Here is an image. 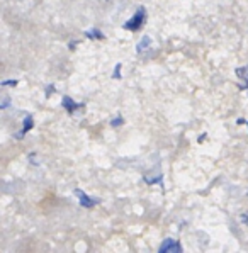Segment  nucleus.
Instances as JSON below:
<instances>
[{
    "mask_svg": "<svg viewBox=\"0 0 248 253\" xmlns=\"http://www.w3.org/2000/svg\"><path fill=\"white\" fill-rule=\"evenodd\" d=\"M143 22H145V9L141 7V9H138V12L133 15V19H129V21L124 24V27L129 31H136L141 27Z\"/></svg>",
    "mask_w": 248,
    "mask_h": 253,
    "instance_id": "nucleus-1",
    "label": "nucleus"
},
{
    "mask_svg": "<svg viewBox=\"0 0 248 253\" xmlns=\"http://www.w3.org/2000/svg\"><path fill=\"white\" fill-rule=\"evenodd\" d=\"M177 252H182V247L179 245V241L175 240H165L160 247V253H177Z\"/></svg>",
    "mask_w": 248,
    "mask_h": 253,
    "instance_id": "nucleus-2",
    "label": "nucleus"
},
{
    "mask_svg": "<svg viewBox=\"0 0 248 253\" xmlns=\"http://www.w3.org/2000/svg\"><path fill=\"white\" fill-rule=\"evenodd\" d=\"M75 196L79 197V201H80V204L83 206V208H92V206H95V199H90V197L87 196V194L83 192V190H80V189H77L75 190Z\"/></svg>",
    "mask_w": 248,
    "mask_h": 253,
    "instance_id": "nucleus-3",
    "label": "nucleus"
},
{
    "mask_svg": "<svg viewBox=\"0 0 248 253\" xmlns=\"http://www.w3.org/2000/svg\"><path fill=\"white\" fill-rule=\"evenodd\" d=\"M63 107L67 109L68 112H73L75 109L82 107V104H75L72 99H70V97H63Z\"/></svg>",
    "mask_w": 248,
    "mask_h": 253,
    "instance_id": "nucleus-4",
    "label": "nucleus"
},
{
    "mask_svg": "<svg viewBox=\"0 0 248 253\" xmlns=\"http://www.w3.org/2000/svg\"><path fill=\"white\" fill-rule=\"evenodd\" d=\"M150 44H152V40H150L148 36H145V38H143L141 41L138 42V48H136V49H138L139 53H141V51H145V48H148Z\"/></svg>",
    "mask_w": 248,
    "mask_h": 253,
    "instance_id": "nucleus-5",
    "label": "nucleus"
},
{
    "mask_svg": "<svg viewBox=\"0 0 248 253\" xmlns=\"http://www.w3.org/2000/svg\"><path fill=\"white\" fill-rule=\"evenodd\" d=\"M31 127H33V118H31V116H28V118L24 119V127H22V131H21V134H19V138H21V136L24 134V133H28Z\"/></svg>",
    "mask_w": 248,
    "mask_h": 253,
    "instance_id": "nucleus-6",
    "label": "nucleus"
},
{
    "mask_svg": "<svg viewBox=\"0 0 248 253\" xmlns=\"http://www.w3.org/2000/svg\"><path fill=\"white\" fill-rule=\"evenodd\" d=\"M87 38H90V40H104V34L99 29H92L87 33Z\"/></svg>",
    "mask_w": 248,
    "mask_h": 253,
    "instance_id": "nucleus-7",
    "label": "nucleus"
},
{
    "mask_svg": "<svg viewBox=\"0 0 248 253\" xmlns=\"http://www.w3.org/2000/svg\"><path fill=\"white\" fill-rule=\"evenodd\" d=\"M236 75H238L242 80L248 82V67H245V68H238V70H236Z\"/></svg>",
    "mask_w": 248,
    "mask_h": 253,
    "instance_id": "nucleus-8",
    "label": "nucleus"
},
{
    "mask_svg": "<svg viewBox=\"0 0 248 253\" xmlns=\"http://www.w3.org/2000/svg\"><path fill=\"white\" fill-rule=\"evenodd\" d=\"M121 77V65H116V70H114V79H119Z\"/></svg>",
    "mask_w": 248,
    "mask_h": 253,
    "instance_id": "nucleus-9",
    "label": "nucleus"
},
{
    "mask_svg": "<svg viewBox=\"0 0 248 253\" xmlns=\"http://www.w3.org/2000/svg\"><path fill=\"white\" fill-rule=\"evenodd\" d=\"M119 124H123V118H116V121H112V126L118 127Z\"/></svg>",
    "mask_w": 248,
    "mask_h": 253,
    "instance_id": "nucleus-10",
    "label": "nucleus"
},
{
    "mask_svg": "<svg viewBox=\"0 0 248 253\" xmlns=\"http://www.w3.org/2000/svg\"><path fill=\"white\" fill-rule=\"evenodd\" d=\"M15 84H17V82H15V80H10V82H2L3 87H5V85H15Z\"/></svg>",
    "mask_w": 248,
    "mask_h": 253,
    "instance_id": "nucleus-11",
    "label": "nucleus"
},
{
    "mask_svg": "<svg viewBox=\"0 0 248 253\" xmlns=\"http://www.w3.org/2000/svg\"><path fill=\"white\" fill-rule=\"evenodd\" d=\"M242 219H243V223H245L247 226H248V212H245V214H243V216H242Z\"/></svg>",
    "mask_w": 248,
    "mask_h": 253,
    "instance_id": "nucleus-12",
    "label": "nucleus"
},
{
    "mask_svg": "<svg viewBox=\"0 0 248 253\" xmlns=\"http://www.w3.org/2000/svg\"><path fill=\"white\" fill-rule=\"evenodd\" d=\"M7 104H9V99H3V106H2V107L5 109V107H7Z\"/></svg>",
    "mask_w": 248,
    "mask_h": 253,
    "instance_id": "nucleus-13",
    "label": "nucleus"
}]
</instances>
